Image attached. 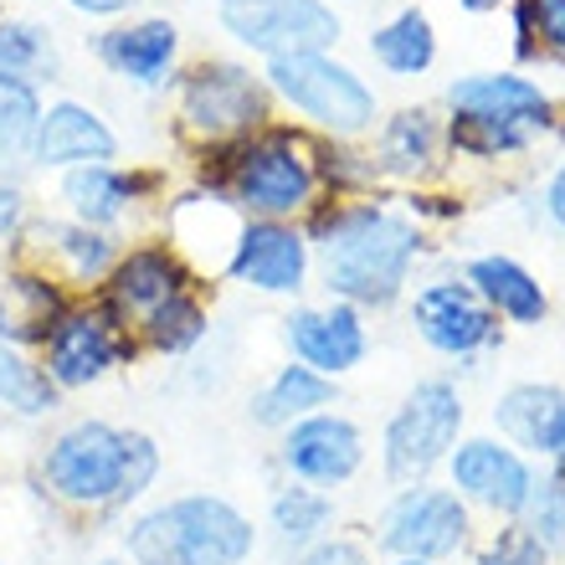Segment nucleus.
I'll return each mask as SVG.
<instances>
[{
	"instance_id": "f257e3e1",
	"label": "nucleus",
	"mask_w": 565,
	"mask_h": 565,
	"mask_svg": "<svg viewBox=\"0 0 565 565\" xmlns=\"http://www.w3.org/2000/svg\"><path fill=\"white\" fill-rule=\"evenodd\" d=\"M160 478V443L139 427H114L104 417H77L46 437L36 458V483L62 509L104 514L139 504Z\"/></svg>"
},
{
	"instance_id": "f03ea898",
	"label": "nucleus",
	"mask_w": 565,
	"mask_h": 565,
	"mask_svg": "<svg viewBox=\"0 0 565 565\" xmlns=\"http://www.w3.org/2000/svg\"><path fill=\"white\" fill-rule=\"evenodd\" d=\"M195 164L206 191L226 195L242 216H257V222H298L324 195L319 139H309V129H294V124H263L237 145L195 154Z\"/></svg>"
},
{
	"instance_id": "7ed1b4c3",
	"label": "nucleus",
	"mask_w": 565,
	"mask_h": 565,
	"mask_svg": "<svg viewBox=\"0 0 565 565\" xmlns=\"http://www.w3.org/2000/svg\"><path fill=\"white\" fill-rule=\"evenodd\" d=\"M303 237L319 242L324 282L340 303L381 309L402 294L406 273L422 253L417 226L406 216H391L381 206H350V201H319L303 216Z\"/></svg>"
},
{
	"instance_id": "20e7f679",
	"label": "nucleus",
	"mask_w": 565,
	"mask_h": 565,
	"mask_svg": "<svg viewBox=\"0 0 565 565\" xmlns=\"http://www.w3.org/2000/svg\"><path fill=\"white\" fill-rule=\"evenodd\" d=\"M253 551V520L222 493L164 499L124 530L129 565H242Z\"/></svg>"
},
{
	"instance_id": "39448f33",
	"label": "nucleus",
	"mask_w": 565,
	"mask_h": 565,
	"mask_svg": "<svg viewBox=\"0 0 565 565\" xmlns=\"http://www.w3.org/2000/svg\"><path fill=\"white\" fill-rule=\"evenodd\" d=\"M273 124V93L263 73L226 57H206L175 73V129L195 154L226 149Z\"/></svg>"
},
{
	"instance_id": "423d86ee",
	"label": "nucleus",
	"mask_w": 565,
	"mask_h": 565,
	"mask_svg": "<svg viewBox=\"0 0 565 565\" xmlns=\"http://www.w3.org/2000/svg\"><path fill=\"white\" fill-rule=\"evenodd\" d=\"M447 104H452V149L462 154H478V160H493V154H514L535 135H545L555 119L551 98L530 83V77L514 73H478L462 77L447 88Z\"/></svg>"
},
{
	"instance_id": "0eeeda50",
	"label": "nucleus",
	"mask_w": 565,
	"mask_h": 565,
	"mask_svg": "<svg viewBox=\"0 0 565 565\" xmlns=\"http://www.w3.org/2000/svg\"><path fill=\"white\" fill-rule=\"evenodd\" d=\"M268 93L288 104L298 119L319 129L324 139H355L375 129V93L360 83L344 62L329 52H298V57H273L263 73Z\"/></svg>"
},
{
	"instance_id": "6e6552de",
	"label": "nucleus",
	"mask_w": 565,
	"mask_h": 565,
	"mask_svg": "<svg viewBox=\"0 0 565 565\" xmlns=\"http://www.w3.org/2000/svg\"><path fill=\"white\" fill-rule=\"evenodd\" d=\"M46 381L67 396V391H88L98 381H108L114 371L135 365L139 360V340L108 313V303L98 294L93 298H73L62 319L46 329V340L36 344Z\"/></svg>"
},
{
	"instance_id": "1a4fd4ad",
	"label": "nucleus",
	"mask_w": 565,
	"mask_h": 565,
	"mask_svg": "<svg viewBox=\"0 0 565 565\" xmlns=\"http://www.w3.org/2000/svg\"><path fill=\"white\" fill-rule=\"evenodd\" d=\"M124 242L114 232H98V226H83L73 216H52V211H36L26 222V232L15 237V247L6 257H21L31 268H42L52 282H62L73 298H93L104 288V278L119 263Z\"/></svg>"
},
{
	"instance_id": "9d476101",
	"label": "nucleus",
	"mask_w": 565,
	"mask_h": 565,
	"mask_svg": "<svg viewBox=\"0 0 565 565\" xmlns=\"http://www.w3.org/2000/svg\"><path fill=\"white\" fill-rule=\"evenodd\" d=\"M216 21L263 62L329 52L340 42V15L324 0H216Z\"/></svg>"
},
{
	"instance_id": "9b49d317",
	"label": "nucleus",
	"mask_w": 565,
	"mask_h": 565,
	"mask_svg": "<svg viewBox=\"0 0 565 565\" xmlns=\"http://www.w3.org/2000/svg\"><path fill=\"white\" fill-rule=\"evenodd\" d=\"M462 431V396L447 381H422L386 427V473L396 483H417L452 452Z\"/></svg>"
},
{
	"instance_id": "f8f14e48",
	"label": "nucleus",
	"mask_w": 565,
	"mask_h": 565,
	"mask_svg": "<svg viewBox=\"0 0 565 565\" xmlns=\"http://www.w3.org/2000/svg\"><path fill=\"white\" fill-rule=\"evenodd\" d=\"M195 282L201 278H195L191 263H185L170 242H129L119 253V263H114V273L104 278V288H98V298H104L108 313L135 334L160 303H170V298L195 288Z\"/></svg>"
},
{
	"instance_id": "ddd939ff",
	"label": "nucleus",
	"mask_w": 565,
	"mask_h": 565,
	"mask_svg": "<svg viewBox=\"0 0 565 565\" xmlns=\"http://www.w3.org/2000/svg\"><path fill=\"white\" fill-rule=\"evenodd\" d=\"M309 237L303 226L294 222H257L247 216L232 242V257H226V273L222 278L253 288V294H268V298H288V294H303L309 282Z\"/></svg>"
},
{
	"instance_id": "4468645a",
	"label": "nucleus",
	"mask_w": 565,
	"mask_h": 565,
	"mask_svg": "<svg viewBox=\"0 0 565 565\" xmlns=\"http://www.w3.org/2000/svg\"><path fill=\"white\" fill-rule=\"evenodd\" d=\"M160 185L164 180L154 170H124L119 160L77 164V170H62L57 175V201H62V216L119 237L124 226L135 222V211L160 195Z\"/></svg>"
},
{
	"instance_id": "2eb2a0df",
	"label": "nucleus",
	"mask_w": 565,
	"mask_h": 565,
	"mask_svg": "<svg viewBox=\"0 0 565 565\" xmlns=\"http://www.w3.org/2000/svg\"><path fill=\"white\" fill-rule=\"evenodd\" d=\"M468 540V509L447 489H406L381 514V545L402 561H443Z\"/></svg>"
},
{
	"instance_id": "dca6fc26",
	"label": "nucleus",
	"mask_w": 565,
	"mask_h": 565,
	"mask_svg": "<svg viewBox=\"0 0 565 565\" xmlns=\"http://www.w3.org/2000/svg\"><path fill=\"white\" fill-rule=\"evenodd\" d=\"M278 462L309 489H334V483L360 473L365 443H360V427L350 417L313 412V417H298L294 427H282Z\"/></svg>"
},
{
	"instance_id": "f3484780",
	"label": "nucleus",
	"mask_w": 565,
	"mask_h": 565,
	"mask_svg": "<svg viewBox=\"0 0 565 565\" xmlns=\"http://www.w3.org/2000/svg\"><path fill=\"white\" fill-rule=\"evenodd\" d=\"M119 160V135L114 124L88 108L83 98H52L42 108V129H36V170H77V164H114Z\"/></svg>"
},
{
	"instance_id": "a211bd4d",
	"label": "nucleus",
	"mask_w": 565,
	"mask_h": 565,
	"mask_svg": "<svg viewBox=\"0 0 565 565\" xmlns=\"http://www.w3.org/2000/svg\"><path fill=\"white\" fill-rule=\"evenodd\" d=\"M412 324L443 355H473L499 334L493 309L473 294V282H427L412 303Z\"/></svg>"
},
{
	"instance_id": "6ab92c4d",
	"label": "nucleus",
	"mask_w": 565,
	"mask_h": 565,
	"mask_svg": "<svg viewBox=\"0 0 565 565\" xmlns=\"http://www.w3.org/2000/svg\"><path fill=\"white\" fill-rule=\"evenodd\" d=\"M282 340L294 350L298 365L319 375H344L365 360V324L355 303H329V309H294L282 319Z\"/></svg>"
},
{
	"instance_id": "aec40b11",
	"label": "nucleus",
	"mask_w": 565,
	"mask_h": 565,
	"mask_svg": "<svg viewBox=\"0 0 565 565\" xmlns=\"http://www.w3.org/2000/svg\"><path fill=\"white\" fill-rule=\"evenodd\" d=\"M452 489L468 493L473 504L493 509V514H524L535 473L514 447L493 443V437H473L452 452Z\"/></svg>"
},
{
	"instance_id": "412c9836",
	"label": "nucleus",
	"mask_w": 565,
	"mask_h": 565,
	"mask_svg": "<svg viewBox=\"0 0 565 565\" xmlns=\"http://www.w3.org/2000/svg\"><path fill=\"white\" fill-rule=\"evenodd\" d=\"M98 62L114 77L135 83V88H164L175 77L180 62V26L164 15H145V21H124V26L98 36Z\"/></svg>"
},
{
	"instance_id": "4be33fe9",
	"label": "nucleus",
	"mask_w": 565,
	"mask_h": 565,
	"mask_svg": "<svg viewBox=\"0 0 565 565\" xmlns=\"http://www.w3.org/2000/svg\"><path fill=\"white\" fill-rule=\"evenodd\" d=\"M67 303H73V294L62 282H52L42 268H31L21 257H6V268H0V340L36 350Z\"/></svg>"
},
{
	"instance_id": "5701e85b",
	"label": "nucleus",
	"mask_w": 565,
	"mask_h": 565,
	"mask_svg": "<svg viewBox=\"0 0 565 565\" xmlns=\"http://www.w3.org/2000/svg\"><path fill=\"white\" fill-rule=\"evenodd\" d=\"M211 334V303H206V282H195L185 294H175L170 303L149 313L145 324L135 329L139 340V355H164V360H180L191 355L195 344Z\"/></svg>"
},
{
	"instance_id": "b1692460",
	"label": "nucleus",
	"mask_w": 565,
	"mask_h": 565,
	"mask_svg": "<svg viewBox=\"0 0 565 565\" xmlns=\"http://www.w3.org/2000/svg\"><path fill=\"white\" fill-rule=\"evenodd\" d=\"M334 402V381L319 371H309V365H282L278 375H273L268 386L257 391L253 402H247V417L257 422V427H294L298 417H313V412H324V406Z\"/></svg>"
},
{
	"instance_id": "393cba45",
	"label": "nucleus",
	"mask_w": 565,
	"mask_h": 565,
	"mask_svg": "<svg viewBox=\"0 0 565 565\" xmlns=\"http://www.w3.org/2000/svg\"><path fill=\"white\" fill-rule=\"evenodd\" d=\"M42 88L0 77V180H26L36 170V129H42Z\"/></svg>"
},
{
	"instance_id": "a878e982",
	"label": "nucleus",
	"mask_w": 565,
	"mask_h": 565,
	"mask_svg": "<svg viewBox=\"0 0 565 565\" xmlns=\"http://www.w3.org/2000/svg\"><path fill=\"white\" fill-rule=\"evenodd\" d=\"M62 406V391L46 381L36 350L0 340V417L15 422H46Z\"/></svg>"
},
{
	"instance_id": "bb28decb",
	"label": "nucleus",
	"mask_w": 565,
	"mask_h": 565,
	"mask_svg": "<svg viewBox=\"0 0 565 565\" xmlns=\"http://www.w3.org/2000/svg\"><path fill=\"white\" fill-rule=\"evenodd\" d=\"M468 282H473V294L483 298L493 313H504L514 324H540L545 309H551V303H545V288H540L514 257H478L473 268H468Z\"/></svg>"
},
{
	"instance_id": "cd10ccee",
	"label": "nucleus",
	"mask_w": 565,
	"mask_h": 565,
	"mask_svg": "<svg viewBox=\"0 0 565 565\" xmlns=\"http://www.w3.org/2000/svg\"><path fill=\"white\" fill-rule=\"evenodd\" d=\"M0 77L46 88L62 77V52L52 26L26 21V15H0Z\"/></svg>"
},
{
	"instance_id": "c85d7f7f",
	"label": "nucleus",
	"mask_w": 565,
	"mask_h": 565,
	"mask_svg": "<svg viewBox=\"0 0 565 565\" xmlns=\"http://www.w3.org/2000/svg\"><path fill=\"white\" fill-rule=\"evenodd\" d=\"M561 417H565V396L555 386H514L493 406L499 431L514 447H530V452H551Z\"/></svg>"
},
{
	"instance_id": "c756f323",
	"label": "nucleus",
	"mask_w": 565,
	"mask_h": 565,
	"mask_svg": "<svg viewBox=\"0 0 565 565\" xmlns=\"http://www.w3.org/2000/svg\"><path fill=\"white\" fill-rule=\"evenodd\" d=\"M437 145H443V135H437L427 108H406L381 135V170H391V175H422V170L437 164Z\"/></svg>"
},
{
	"instance_id": "7c9ffc66",
	"label": "nucleus",
	"mask_w": 565,
	"mask_h": 565,
	"mask_svg": "<svg viewBox=\"0 0 565 565\" xmlns=\"http://www.w3.org/2000/svg\"><path fill=\"white\" fill-rule=\"evenodd\" d=\"M329 499L309 483H298V489H282L273 493V509H268V524H273V540H278L282 551H309L319 545V535L329 530Z\"/></svg>"
},
{
	"instance_id": "2f4dec72",
	"label": "nucleus",
	"mask_w": 565,
	"mask_h": 565,
	"mask_svg": "<svg viewBox=\"0 0 565 565\" xmlns=\"http://www.w3.org/2000/svg\"><path fill=\"white\" fill-rule=\"evenodd\" d=\"M371 52L386 73H402V77H417L431 67L437 57V36H431V21L422 11H402L391 26H381L371 36Z\"/></svg>"
},
{
	"instance_id": "473e14b6",
	"label": "nucleus",
	"mask_w": 565,
	"mask_h": 565,
	"mask_svg": "<svg viewBox=\"0 0 565 565\" xmlns=\"http://www.w3.org/2000/svg\"><path fill=\"white\" fill-rule=\"evenodd\" d=\"M524 509H530V535L545 551H561L565 545V473L540 478L535 489H530V499H524Z\"/></svg>"
},
{
	"instance_id": "72a5a7b5",
	"label": "nucleus",
	"mask_w": 565,
	"mask_h": 565,
	"mask_svg": "<svg viewBox=\"0 0 565 565\" xmlns=\"http://www.w3.org/2000/svg\"><path fill=\"white\" fill-rule=\"evenodd\" d=\"M31 216H36V206H31V195H26V180H0V247L6 253L26 232Z\"/></svg>"
},
{
	"instance_id": "f704fd0d",
	"label": "nucleus",
	"mask_w": 565,
	"mask_h": 565,
	"mask_svg": "<svg viewBox=\"0 0 565 565\" xmlns=\"http://www.w3.org/2000/svg\"><path fill=\"white\" fill-rule=\"evenodd\" d=\"M524 6H530V21H535V36L555 57H565V0H524Z\"/></svg>"
},
{
	"instance_id": "c9c22d12",
	"label": "nucleus",
	"mask_w": 565,
	"mask_h": 565,
	"mask_svg": "<svg viewBox=\"0 0 565 565\" xmlns=\"http://www.w3.org/2000/svg\"><path fill=\"white\" fill-rule=\"evenodd\" d=\"M483 565H545V545H540L530 530H524V535L514 530V535H504L489 555H483Z\"/></svg>"
},
{
	"instance_id": "e433bc0d",
	"label": "nucleus",
	"mask_w": 565,
	"mask_h": 565,
	"mask_svg": "<svg viewBox=\"0 0 565 565\" xmlns=\"http://www.w3.org/2000/svg\"><path fill=\"white\" fill-rule=\"evenodd\" d=\"M298 565H371V561H365V551H360L355 540H319V545L303 551Z\"/></svg>"
},
{
	"instance_id": "4c0bfd02",
	"label": "nucleus",
	"mask_w": 565,
	"mask_h": 565,
	"mask_svg": "<svg viewBox=\"0 0 565 565\" xmlns=\"http://www.w3.org/2000/svg\"><path fill=\"white\" fill-rule=\"evenodd\" d=\"M67 6L83 11V15H98V21H114V15H129L135 0H67Z\"/></svg>"
},
{
	"instance_id": "58836bf2",
	"label": "nucleus",
	"mask_w": 565,
	"mask_h": 565,
	"mask_svg": "<svg viewBox=\"0 0 565 565\" xmlns=\"http://www.w3.org/2000/svg\"><path fill=\"white\" fill-rule=\"evenodd\" d=\"M545 206H551V216L565 226V164L555 170V180H551V191H545Z\"/></svg>"
},
{
	"instance_id": "ea45409f",
	"label": "nucleus",
	"mask_w": 565,
	"mask_h": 565,
	"mask_svg": "<svg viewBox=\"0 0 565 565\" xmlns=\"http://www.w3.org/2000/svg\"><path fill=\"white\" fill-rule=\"evenodd\" d=\"M551 458L561 462V473H565V417H561V427H555V443H551Z\"/></svg>"
},
{
	"instance_id": "a19ab883",
	"label": "nucleus",
	"mask_w": 565,
	"mask_h": 565,
	"mask_svg": "<svg viewBox=\"0 0 565 565\" xmlns=\"http://www.w3.org/2000/svg\"><path fill=\"white\" fill-rule=\"evenodd\" d=\"M462 6H468V11H493L499 0H462Z\"/></svg>"
},
{
	"instance_id": "79ce46f5",
	"label": "nucleus",
	"mask_w": 565,
	"mask_h": 565,
	"mask_svg": "<svg viewBox=\"0 0 565 565\" xmlns=\"http://www.w3.org/2000/svg\"><path fill=\"white\" fill-rule=\"evenodd\" d=\"M396 565H431V561H396Z\"/></svg>"
},
{
	"instance_id": "37998d69",
	"label": "nucleus",
	"mask_w": 565,
	"mask_h": 565,
	"mask_svg": "<svg viewBox=\"0 0 565 565\" xmlns=\"http://www.w3.org/2000/svg\"><path fill=\"white\" fill-rule=\"evenodd\" d=\"M98 565H124V561H98Z\"/></svg>"
},
{
	"instance_id": "c03bdc74",
	"label": "nucleus",
	"mask_w": 565,
	"mask_h": 565,
	"mask_svg": "<svg viewBox=\"0 0 565 565\" xmlns=\"http://www.w3.org/2000/svg\"><path fill=\"white\" fill-rule=\"evenodd\" d=\"M0 565H6V561H0Z\"/></svg>"
}]
</instances>
